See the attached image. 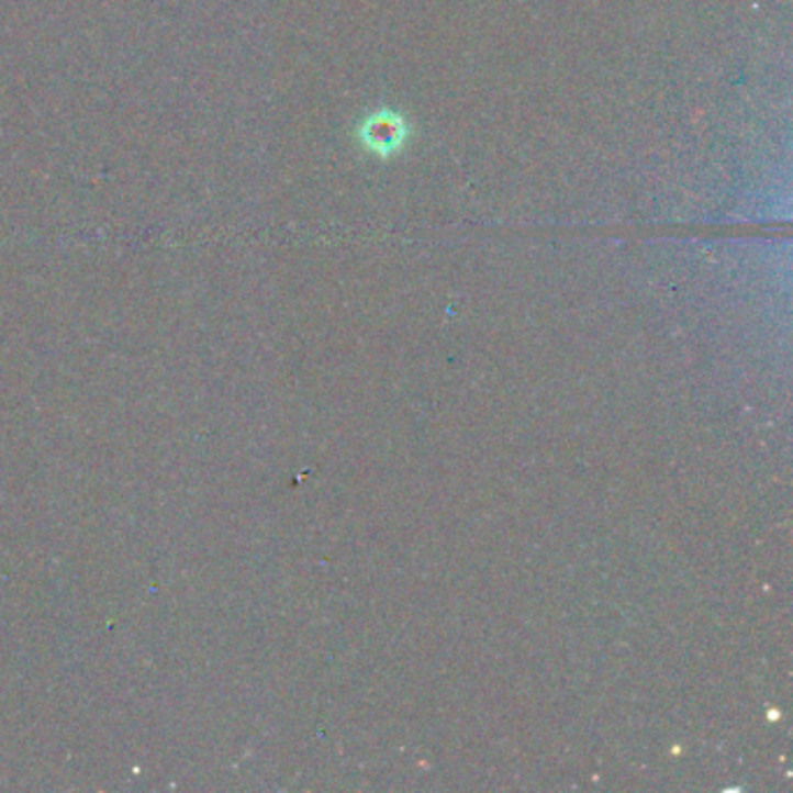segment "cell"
Wrapping results in <instances>:
<instances>
[{
  "instance_id": "6da1fadb",
  "label": "cell",
  "mask_w": 793,
  "mask_h": 793,
  "mask_svg": "<svg viewBox=\"0 0 793 793\" xmlns=\"http://www.w3.org/2000/svg\"><path fill=\"white\" fill-rule=\"evenodd\" d=\"M407 135H410V129H407L405 119L401 114L389 112V110H380V112L370 114L359 131L364 147L378 156H389V154L399 152L405 145Z\"/></svg>"
}]
</instances>
